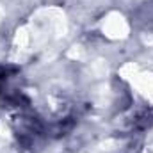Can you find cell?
<instances>
[{"mask_svg": "<svg viewBox=\"0 0 153 153\" xmlns=\"http://www.w3.org/2000/svg\"><path fill=\"white\" fill-rule=\"evenodd\" d=\"M20 75L16 66H0V100L11 105H20L25 96L14 85V80ZM27 102V100H25Z\"/></svg>", "mask_w": 153, "mask_h": 153, "instance_id": "6da1fadb", "label": "cell"}]
</instances>
